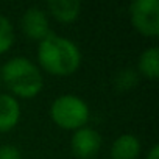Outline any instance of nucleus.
I'll list each match as a JSON object with an SVG mask.
<instances>
[{
	"label": "nucleus",
	"instance_id": "1",
	"mask_svg": "<svg viewBox=\"0 0 159 159\" xmlns=\"http://www.w3.org/2000/svg\"><path fill=\"white\" fill-rule=\"evenodd\" d=\"M38 59L47 72L66 76L78 69L81 53L72 41L50 33L39 42Z\"/></svg>",
	"mask_w": 159,
	"mask_h": 159
},
{
	"label": "nucleus",
	"instance_id": "2",
	"mask_svg": "<svg viewBox=\"0 0 159 159\" xmlns=\"http://www.w3.org/2000/svg\"><path fill=\"white\" fill-rule=\"evenodd\" d=\"M2 78L16 95L25 98L38 95L44 84L39 69L24 56H16L7 61L2 67Z\"/></svg>",
	"mask_w": 159,
	"mask_h": 159
},
{
	"label": "nucleus",
	"instance_id": "3",
	"mask_svg": "<svg viewBox=\"0 0 159 159\" xmlns=\"http://www.w3.org/2000/svg\"><path fill=\"white\" fill-rule=\"evenodd\" d=\"M52 119L56 125L66 129H80L89 120V108L83 98L72 94L55 98L50 108Z\"/></svg>",
	"mask_w": 159,
	"mask_h": 159
},
{
	"label": "nucleus",
	"instance_id": "4",
	"mask_svg": "<svg viewBox=\"0 0 159 159\" xmlns=\"http://www.w3.org/2000/svg\"><path fill=\"white\" fill-rule=\"evenodd\" d=\"M133 25L147 36L159 33V2L157 0H136L129 5Z\"/></svg>",
	"mask_w": 159,
	"mask_h": 159
},
{
	"label": "nucleus",
	"instance_id": "5",
	"mask_svg": "<svg viewBox=\"0 0 159 159\" xmlns=\"http://www.w3.org/2000/svg\"><path fill=\"white\" fill-rule=\"evenodd\" d=\"M70 145L75 156L81 159H89L98 153L102 147V137L95 129L83 126L75 131V134L72 136Z\"/></svg>",
	"mask_w": 159,
	"mask_h": 159
},
{
	"label": "nucleus",
	"instance_id": "6",
	"mask_svg": "<svg viewBox=\"0 0 159 159\" xmlns=\"http://www.w3.org/2000/svg\"><path fill=\"white\" fill-rule=\"evenodd\" d=\"M22 28L25 31V34L30 39H39L42 41L44 38H47L52 31H50V24H48V17L45 14L44 10L38 8V7H31L28 8L24 16H22Z\"/></svg>",
	"mask_w": 159,
	"mask_h": 159
},
{
	"label": "nucleus",
	"instance_id": "7",
	"mask_svg": "<svg viewBox=\"0 0 159 159\" xmlns=\"http://www.w3.org/2000/svg\"><path fill=\"white\" fill-rule=\"evenodd\" d=\"M20 119L19 102L8 94H0V131H8L17 125Z\"/></svg>",
	"mask_w": 159,
	"mask_h": 159
},
{
	"label": "nucleus",
	"instance_id": "8",
	"mask_svg": "<svg viewBox=\"0 0 159 159\" xmlns=\"http://www.w3.org/2000/svg\"><path fill=\"white\" fill-rule=\"evenodd\" d=\"M139 153H140V142L134 134L119 136L111 147L112 159H136Z\"/></svg>",
	"mask_w": 159,
	"mask_h": 159
},
{
	"label": "nucleus",
	"instance_id": "9",
	"mask_svg": "<svg viewBox=\"0 0 159 159\" xmlns=\"http://www.w3.org/2000/svg\"><path fill=\"white\" fill-rule=\"evenodd\" d=\"M50 13L61 22H73L80 14V2L76 0H50L47 3Z\"/></svg>",
	"mask_w": 159,
	"mask_h": 159
},
{
	"label": "nucleus",
	"instance_id": "10",
	"mask_svg": "<svg viewBox=\"0 0 159 159\" xmlns=\"http://www.w3.org/2000/svg\"><path fill=\"white\" fill-rule=\"evenodd\" d=\"M139 70L147 78L156 80L159 75V48L150 47L139 58Z\"/></svg>",
	"mask_w": 159,
	"mask_h": 159
},
{
	"label": "nucleus",
	"instance_id": "11",
	"mask_svg": "<svg viewBox=\"0 0 159 159\" xmlns=\"http://www.w3.org/2000/svg\"><path fill=\"white\" fill-rule=\"evenodd\" d=\"M13 41H14L13 25L5 16L0 14V55L5 53L13 45Z\"/></svg>",
	"mask_w": 159,
	"mask_h": 159
},
{
	"label": "nucleus",
	"instance_id": "12",
	"mask_svg": "<svg viewBox=\"0 0 159 159\" xmlns=\"http://www.w3.org/2000/svg\"><path fill=\"white\" fill-rule=\"evenodd\" d=\"M137 81V75L136 72L126 69V70H122L119 75H117V88L120 89H129L136 84Z\"/></svg>",
	"mask_w": 159,
	"mask_h": 159
},
{
	"label": "nucleus",
	"instance_id": "13",
	"mask_svg": "<svg viewBox=\"0 0 159 159\" xmlns=\"http://www.w3.org/2000/svg\"><path fill=\"white\" fill-rule=\"evenodd\" d=\"M0 159H22V154L14 145H2L0 147Z\"/></svg>",
	"mask_w": 159,
	"mask_h": 159
},
{
	"label": "nucleus",
	"instance_id": "14",
	"mask_svg": "<svg viewBox=\"0 0 159 159\" xmlns=\"http://www.w3.org/2000/svg\"><path fill=\"white\" fill-rule=\"evenodd\" d=\"M147 159H159V145H153L147 154Z\"/></svg>",
	"mask_w": 159,
	"mask_h": 159
}]
</instances>
